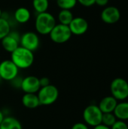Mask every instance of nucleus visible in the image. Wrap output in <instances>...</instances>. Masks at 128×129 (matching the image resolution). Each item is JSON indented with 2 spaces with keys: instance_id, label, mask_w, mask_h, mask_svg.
Wrapping results in <instances>:
<instances>
[{
  "instance_id": "nucleus-1",
  "label": "nucleus",
  "mask_w": 128,
  "mask_h": 129,
  "mask_svg": "<svg viewBox=\"0 0 128 129\" xmlns=\"http://www.w3.org/2000/svg\"><path fill=\"white\" fill-rule=\"evenodd\" d=\"M11 60L19 69H28L34 62V54L32 51L20 45L11 53Z\"/></svg>"
},
{
  "instance_id": "nucleus-2",
  "label": "nucleus",
  "mask_w": 128,
  "mask_h": 129,
  "mask_svg": "<svg viewBox=\"0 0 128 129\" xmlns=\"http://www.w3.org/2000/svg\"><path fill=\"white\" fill-rule=\"evenodd\" d=\"M56 24L55 17L48 11L38 14L35 17V28L41 35H49Z\"/></svg>"
},
{
  "instance_id": "nucleus-3",
  "label": "nucleus",
  "mask_w": 128,
  "mask_h": 129,
  "mask_svg": "<svg viewBox=\"0 0 128 129\" xmlns=\"http://www.w3.org/2000/svg\"><path fill=\"white\" fill-rule=\"evenodd\" d=\"M37 95L41 105L49 106L57 101L59 97V91L54 85H48L45 87H41L37 92Z\"/></svg>"
},
{
  "instance_id": "nucleus-4",
  "label": "nucleus",
  "mask_w": 128,
  "mask_h": 129,
  "mask_svg": "<svg viewBox=\"0 0 128 129\" xmlns=\"http://www.w3.org/2000/svg\"><path fill=\"white\" fill-rule=\"evenodd\" d=\"M82 116L86 125L95 127L101 124L103 113L97 105L91 104L84 108Z\"/></svg>"
},
{
  "instance_id": "nucleus-5",
  "label": "nucleus",
  "mask_w": 128,
  "mask_h": 129,
  "mask_svg": "<svg viewBox=\"0 0 128 129\" xmlns=\"http://www.w3.org/2000/svg\"><path fill=\"white\" fill-rule=\"evenodd\" d=\"M112 96L118 101H122L128 98V82L123 78H115L110 84Z\"/></svg>"
},
{
  "instance_id": "nucleus-6",
  "label": "nucleus",
  "mask_w": 128,
  "mask_h": 129,
  "mask_svg": "<svg viewBox=\"0 0 128 129\" xmlns=\"http://www.w3.org/2000/svg\"><path fill=\"white\" fill-rule=\"evenodd\" d=\"M72 35L69 26L61 23L56 24L49 33L51 41L56 44H63L67 42L72 37Z\"/></svg>"
},
{
  "instance_id": "nucleus-7",
  "label": "nucleus",
  "mask_w": 128,
  "mask_h": 129,
  "mask_svg": "<svg viewBox=\"0 0 128 129\" xmlns=\"http://www.w3.org/2000/svg\"><path fill=\"white\" fill-rule=\"evenodd\" d=\"M19 70L11 60H5L0 63V76L2 80L11 81L18 76Z\"/></svg>"
},
{
  "instance_id": "nucleus-8",
  "label": "nucleus",
  "mask_w": 128,
  "mask_h": 129,
  "mask_svg": "<svg viewBox=\"0 0 128 129\" xmlns=\"http://www.w3.org/2000/svg\"><path fill=\"white\" fill-rule=\"evenodd\" d=\"M40 45V39L38 36L34 32H26L20 36V45L31 51H36Z\"/></svg>"
},
{
  "instance_id": "nucleus-9",
  "label": "nucleus",
  "mask_w": 128,
  "mask_h": 129,
  "mask_svg": "<svg viewBox=\"0 0 128 129\" xmlns=\"http://www.w3.org/2000/svg\"><path fill=\"white\" fill-rule=\"evenodd\" d=\"M20 36L16 31H11L5 37L1 40V44L5 51L12 53L20 46Z\"/></svg>"
},
{
  "instance_id": "nucleus-10",
  "label": "nucleus",
  "mask_w": 128,
  "mask_h": 129,
  "mask_svg": "<svg viewBox=\"0 0 128 129\" xmlns=\"http://www.w3.org/2000/svg\"><path fill=\"white\" fill-rule=\"evenodd\" d=\"M41 88L39 78L35 76H28L23 78L20 89L24 93L37 94Z\"/></svg>"
},
{
  "instance_id": "nucleus-11",
  "label": "nucleus",
  "mask_w": 128,
  "mask_h": 129,
  "mask_svg": "<svg viewBox=\"0 0 128 129\" xmlns=\"http://www.w3.org/2000/svg\"><path fill=\"white\" fill-rule=\"evenodd\" d=\"M101 20L107 24L117 23L121 18V12L115 6H107L101 12Z\"/></svg>"
},
{
  "instance_id": "nucleus-12",
  "label": "nucleus",
  "mask_w": 128,
  "mask_h": 129,
  "mask_svg": "<svg viewBox=\"0 0 128 129\" xmlns=\"http://www.w3.org/2000/svg\"><path fill=\"white\" fill-rule=\"evenodd\" d=\"M69 27L72 35L81 36L88 31V23L84 17H74L69 24Z\"/></svg>"
},
{
  "instance_id": "nucleus-13",
  "label": "nucleus",
  "mask_w": 128,
  "mask_h": 129,
  "mask_svg": "<svg viewBox=\"0 0 128 129\" xmlns=\"http://www.w3.org/2000/svg\"><path fill=\"white\" fill-rule=\"evenodd\" d=\"M118 103V101L112 95L106 96L100 101L98 107L103 113H113Z\"/></svg>"
},
{
  "instance_id": "nucleus-14",
  "label": "nucleus",
  "mask_w": 128,
  "mask_h": 129,
  "mask_svg": "<svg viewBox=\"0 0 128 129\" xmlns=\"http://www.w3.org/2000/svg\"><path fill=\"white\" fill-rule=\"evenodd\" d=\"M21 102L23 106L27 109H35L41 105L37 94L25 93L22 97Z\"/></svg>"
},
{
  "instance_id": "nucleus-15",
  "label": "nucleus",
  "mask_w": 128,
  "mask_h": 129,
  "mask_svg": "<svg viewBox=\"0 0 128 129\" xmlns=\"http://www.w3.org/2000/svg\"><path fill=\"white\" fill-rule=\"evenodd\" d=\"M113 113L118 120H128V102L122 101L118 103L113 111Z\"/></svg>"
},
{
  "instance_id": "nucleus-16",
  "label": "nucleus",
  "mask_w": 128,
  "mask_h": 129,
  "mask_svg": "<svg viewBox=\"0 0 128 129\" xmlns=\"http://www.w3.org/2000/svg\"><path fill=\"white\" fill-rule=\"evenodd\" d=\"M31 17V13L29 10L25 7H20L16 9L14 13V18L18 23L23 24L27 23Z\"/></svg>"
},
{
  "instance_id": "nucleus-17",
  "label": "nucleus",
  "mask_w": 128,
  "mask_h": 129,
  "mask_svg": "<svg viewBox=\"0 0 128 129\" xmlns=\"http://www.w3.org/2000/svg\"><path fill=\"white\" fill-rule=\"evenodd\" d=\"M0 129H23L20 122L12 116L5 117L0 124Z\"/></svg>"
},
{
  "instance_id": "nucleus-18",
  "label": "nucleus",
  "mask_w": 128,
  "mask_h": 129,
  "mask_svg": "<svg viewBox=\"0 0 128 129\" xmlns=\"http://www.w3.org/2000/svg\"><path fill=\"white\" fill-rule=\"evenodd\" d=\"M57 18H58L60 23L69 26V24L71 23V21L74 18V16L71 10L63 9V10H60V11L59 12Z\"/></svg>"
},
{
  "instance_id": "nucleus-19",
  "label": "nucleus",
  "mask_w": 128,
  "mask_h": 129,
  "mask_svg": "<svg viewBox=\"0 0 128 129\" xmlns=\"http://www.w3.org/2000/svg\"><path fill=\"white\" fill-rule=\"evenodd\" d=\"M32 6L37 14L46 12L49 8V0H32Z\"/></svg>"
},
{
  "instance_id": "nucleus-20",
  "label": "nucleus",
  "mask_w": 128,
  "mask_h": 129,
  "mask_svg": "<svg viewBox=\"0 0 128 129\" xmlns=\"http://www.w3.org/2000/svg\"><path fill=\"white\" fill-rule=\"evenodd\" d=\"M11 26L8 19L2 17L0 18V41L11 31Z\"/></svg>"
},
{
  "instance_id": "nucleus-21",
  "label": "nucleus",
  "mask_w": 128,
  "mask_h": 129,
  "mask_svg": "<svg viewBox=\"0 0 128 129\" xmlns=\"http://www.w3.org/2000/svg\"><path fill=\"white\" fill-rule=\"evenodd\" d=\"M56 2L60 10H71L78 3L77 0H56Z\"/></svg>"
},
{
  "instance_id": "nucleus-22",
  "label": "nucleus",
  "mask_w": 128,
  "mask_h": 129,
  "mask_svg": "<svg viewBox=\"0 0 128 129\" xmlns=\"http://www.w3.org/2000/svg\"><path fill=\"white\" fill-rule=\"evenodd\" d=\"M117 120L118 119H116L113 113H103L101 123L111 128Z\"/></svg>"
},
{
  "instance_id": "nucleus-23",
  "label": "nucleus",
  "mask_w": 128,
  "mask_h": 129,
  "mask_svg": "<svg viewBox=\"0 0 128 129\" xmlns=\"http://www.w3.org/2000/svg\"><path fill=\"white\" fill-rule=\"evenodd\" d=\"M111 129H128L127 123H126L125 121L117 120L111 127Z\"/></svg>"
},
{
  "instance_id": "nucleus-24",
  "label": "nucleus",
  "mask_w": 128,
  "mask_h": 129,
  "mask_svg": "<svg viewBox=\"0 0 128 129\" xmlns=\"http://www.w3.org/2000/svg\"><path fill=\"white\" fill-rule=\"evenodd\" d=\"M22 80H23V78H21L19 76H17L14 79H12L11 81H10V82L11 83V85L14 88H20L21 83H22Z\"/></svg>"
},
{
  "instance_id": "nucleus-25",
  "label": "nucleus",
  "mask_w": 128,
  "mask_h": 129,
  "mask_svg": "<svg viewBox=\"0 0 128 129\" xmlns=\"http://www.w3.org/2000/svg\"><path fill=\"white\" fill-rule=\"evenodd\" d=\"M77 2L84 7H91L95 4V0H77Z\"/></svg>"
},
{
  "instance_id": "nucleus-26",
  "label": "nucleus",
  "mask_w": 128,
  "mask_h": 129,
  "mask_svg": "<svg viewBox=\"0 0 128 129\" xmlns=\"http://www.w3.org/2000/svg\"><path fill=\"white\" fill-rule=\"evenodd\" d=\"M71 129H89V128H88V125H86L85 123L77 122L72 126Z\"/></svg>"
},
{
  "instance_id": "nucleus-27",
  "label": "nucleus",
  "mask_w": 128,
  "mask_h": 129,
  "mask_svg": "<svg viewBox=\"0 0 128 129\" xmlns=\"http://www.w3.org/2000/svg\"><path fill=\"white\" fill-rule=\"evenodd\" d=\"M39 82H40L41 87H45V86H47L51 84L50 79L48 77H42V78L39 79Z\"/></svg>"
},
{
  "instance_id": "nucleus-28",
  "label": "nucleus",
  "mask_w": 128,
  "mask_h": 129,
  "mask_svg": "<svg viewBox=\"0 0 128 129\" xmlns=\"http://www.w3.org/2000/svg\"><path fill=\"white\" fill-rule=\"evenodd\" d=\"M109 0H95V4L100 7H105L108 5Z\"/></svg>"
},
{
  "instance_id": "nucleus-29",
  "label": "nucleus",
  "mask_w": 128,
  "mask_h": 129,
  "mask_svg": "<svg viewBox=\"0 0 128 129\" xmlns=\"http://www.w3.org/2000/svg\"><path fill=\"white\" fill-rule=\"evenodd\" d=\"M94 129H111V128L110 127H108V126H106V125H103V124L101 123V124H100V125L94 127Z\"/></svg>"
},
{
  "instance_id": "nucleus-30",
  "label": "nucleus",
  "mask_w": 128,
  "mask_h": 129,
  "mask_svg": "<svg viewBox=\"0 0 128 129\" xmlns=\"http://www.w3.org/2000/svg\"><path fill=\"white\" fill-rule=\"evenodd\" d=\"M4 118H5V116H4V115H3L2 112L0 110V124H1V123H2V122L3 121Z\"/></svg>"
},
{
  "instance_id": "nucleus-31",
  "label": "nucleus",
  "mask_w": 128,
  "mask_h": 129,
  "mask_svg": "<svg viewBox=\"0 0 128 129\" xmlns=\"http://www.w3.org/2000/svg\"><path fill=\"white\" fill-rule=\"evenodd\" d=\"M2 10H1V8H0V18L2 17Z\"/></svg>"
},
{
  "instance_id": "nucleus-32",
  "label": "nucleus",
  "mask_w": 128,
  "mask_h": 129,
  "mask_svg": "<svg viewBox=\"0 0 128 129\" xmlns=\"http://www.w3.org/2000/svg\"><path fill=\"white\" fill-rule=\"evenodd\" d=\"M2 78H1V76H0V83L2 82Z\"/></svg>"
},
{
  "instance_id": "nucleus-33",
  "label": "nucleus",
  "mask_w": 128,
  "mask_h": 129,
  "mask_svg": "<svg viewBox=\"0 0 128 129\" xmlns=\"http://www.w3.org/2000/svg\"><path fill=\"white\" fill-rule=\"evenodd\" d=\"M54 1H56V0H54Z\"/></svg>"
},
{
  "instance_id": "nucleus-34",
  "label": "nucleus",
  "mask_w": 128,
  "mask_h": 129,
  "mask_svg": "<svg viewBox=\"0 0 128 129\" xmlns=\"http://www.w3.org/2000/svg\"><path fill=\"white\" fill-rule=\"evenodd\" d=\"M127 125H128V123H127Z\"/></svg>"
}]
</instances>
